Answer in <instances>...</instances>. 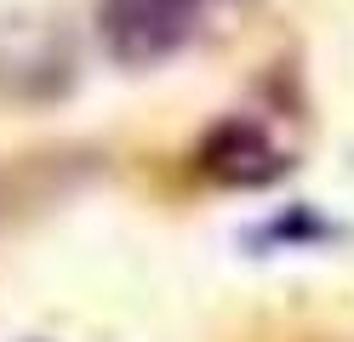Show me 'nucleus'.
<instances>
[{
    "label": "nucleus",
    "instance_id": "f257e3e1",
    "mask_svg": "<svg viewBox=\"0 0 354 342\" xmlns=\"http://www.w3.org/2000/svg\"><path fill=\"white\" fill-rule=\"evenodd\" d=\"M103 46L109 57L126 63V68H149V63H166L177 46L189 40V6L183 0H103Z\"/></svg>",
    "mask_w": 354,
    "mask_h": 342
},
{
    "label": "nucleus",
    "instance_id": "f03ea898",
    "mask_svg": "<svg viewBox=\"0 0 354 342\" xmlns=\"http://www.w3.org/2000/svg\"><path fill=\"white\" fill-rule=\"evenodd\" d=\"M201 166H206V177L229 182V189H263V182H274L286 171V154L269 143V131H263V126L223 120V126L206 137Z\"/></svg>",
    "mask_w": 354,
    "mask_h": 342
}]
</instances>
